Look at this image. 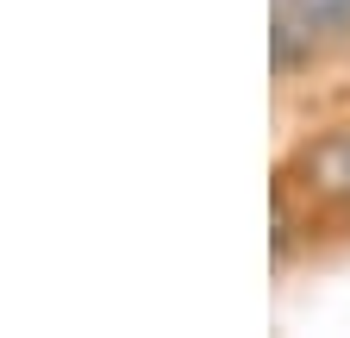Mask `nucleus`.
<instances>
[{
    "instance_id": "nucleus-2",
    "label": "nucleus",
    "mask_w": 350,
    "mask_h": 338,
    "mask_svg": "<svg viewBox=\"0 0 350 338\" xmlns=\"http://www.w3.org/2000/svg\"><path fill=\"white\" fill-rule=\"evenodd\" d=\"M275 13L306 38H350V0H275Z\"/></svg>"
},
{
    "instance_id": "nucleus-1",
    "label": "nucleus",
    "mask_w": 350,
    "mask_h": 338,
    "mask_svg": "<svg viewBox=\"0 0 350 338\" xmlns=\"http://www.w3.org/2000/svg\"><path fill=\"white\" fill-rule=\"evenodd\" d=\"M294 176H300V188L313 194V200L350 207V125L306 144V151L294 157Z\"/></svg>"
}]
</instances>
